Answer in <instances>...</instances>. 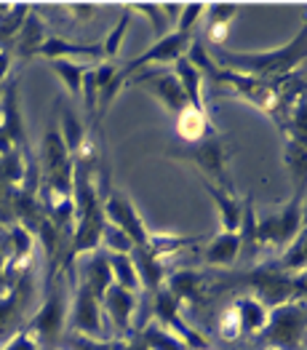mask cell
Returning a JSON list of instances; mask_svg holds the SVG:
<instances>
[{
	"instance_id": "cell-1",
	"label": "cell",
	"mask_w": 307,
	"mask_h": 350,
	"mask_svg": "<svg viewBox=\"0 0 307 350\" xmlns=\"http://www.w3.org/2000/svg\"><path fill=\"white\" fill-rule=\"evenodd\" d=\"M305 59V29L286 46H280L276 51H256V54H241V51H217V67L230 70V72H238V75H249L256 81H265V78H283L289 75L297 64H302Z\"/></svg>"
},
{
	"instance_id": "cell-2",
	"label": "cell",
	"mask_w": 307,
	"mask_h": 350,
	"mask_svg": "<svg viewBox=\"0 0 307 350\" xmlns=\"http://www.w3.org/2000/svg\"><path fill=\"white\" fill-rule=\"evenodd\" d=\"M302 233V190L297 193V198L286 206L280 214H273L267 219L256 217V228H254V252L256 249H286L297 235Z\"/></svg>"
},
{
	"instance_id": "cell-3",
	"label": "cell",
	"mask_w": 307,
	"mask_h": 350,
	"mask_svg": "<svg viewBox=\"0 0 307 350\" xmlns=\"http://www.w3.org/2000/svg\"><path fill=\"white\" fill-rule=\"evenodd\" d=\"M256 289V297L262 302V308L270 313L280 305L289 302H299L305 297V273H280V270H259L249 278Z\"/></svg>"
},
{
	"instance_id": "cell-4",
	"label": "cell",
	"mask_w": 307,
	"mask_h": 350,
	"mask_svg": "<svg viewBox=\"0 0 307 350\" xmlns=\"http://www.w3.org/2000/svg\"><path fill=\"white\" fill-rule=\"evenodd\" d=\"M265 340L267 348L276 350H297L305 340V310L299 302L280 305L270 310V319L265 326Z\"/></svg>"
},
{
	"instance_id": "cell-5",
	"label": "cell",
	"mask_w": 307,
	"mask_h": 350,
	"mask_svg": "<svg viewBox=\"0 0 307 350\" xmlns=\"http://www.w3.org/2000/svg\"><path fill=\"white\" fill-rule=\"evenodd\" d=\"M67 326L72 334H83L91 340H107L105 337V321H102V305L83 284L75 289V302L67 310Z\"/></svg>"
},
{
	"instance_id": "cell-6",
	"label": "cell",
	"mask_w": 307,
	"mask_h": 350,
	"mask_svg": "<svg viewBox=\"0 0 307 350\" xmlns=\"http://www.w3.org/2000/svg\"><path fill=\"white\" fill-rule=\"evenodd\" d=\"M126 83L131 86H139L144 91H150L155 99H161L166 105V110L171 113H182L187 107V96L182 91V83L174 72H163V70H142L137 75H131Z\"/></svg>"
},
{
	"instance_id": "cell-7",
	"label": "cell",
	"mask_w": 307,
	"mask_h": 350,
	"mask_svg": "<svg viewBox=\"0 0 307 350\" xmlns=\"http://www.w3.org/2000/svg\"><path fill=\"white\" fill-rule=\"evenodd\" d=\"M67 297L64 294H51L46 299V305L35 313V319L29 323V334H35V340L43 342H56L67 326Z\"/></svg>"
},
{
	"instance_id": "cell-8",
	"label": "cell",
	"mask_w": 307,
	"mask_h": 350,
	"mask_svg": "<svg viewBox=\"0 0 307 350\" xmlns=\"http://www.w3.org/2000/svg\"><path fill=\"white\" fill-rule=\"evenodd\" d=\"M102 211H105V219L115 228H120L137 246L147 243V228L142 225V219L137 217L131 201L123 193H112L110 198L105 201V206H102Z\"/></svg>"
},
{
	"instance_id": "cell-9",
	"label": "cell",
	"mask_w": 307,
	"mask_h": 350,
	"mask_svg": "<svg viewBox=\"0 0 307 350\" xmlns=\"http://www.w3.org/2000/svg\"><path fill=\"white\" fill-rule=\"evenodd\" d=\"M102 308H105L107 319L115 323V329L123 332V337H131V316L137 310V294L112 284L107 294L102 297Z\"/></svg>"
},
{
	"instance_id": "cell-10",
	"label": "cell",
	"mask_w": 307,
	"mask_h": 350,
	"mask_svg": "<svg viewBox=\"0 0 307 350\" xmlns=\"http://www.w3.org/2000/svg\"><path fill=\"white\" fill-rule=\"evenodd\" d=\"M81 270H83V286L94 294L102 305V297L107 294V289L112 286V270L110 260L105 252H91L81 260Z\"/></svg>"
},
{
	"instance_id": "cell-11",
	"label": "cell",
	"mask_w": 307,
	"mask_h": 350,
	"mask_svg": "<svg viewBox=\"0 0 307 350\" xmlns=\"http://www.w3.org/2000/svg\"><path fill=\"white\" fill-rule=\"evenodd\" d=\"M131 260H134L137 275H139V286H144L147 292H158V289L163 286V281H166L163 262H161L147 246H134Z\"/></svg>"
},
{
	"instance_id": "cell-12",
	"label": "cell",
	"mask_w": 307,
	"mask_h": 350,
	"mask_svg": "<svg viewBox=\"0 0 307 350\" xmlns=\"http://www.w3.org/2000/svg\"><path fill=\"white\" fill-rule=\"evenodd\" d=\"M238 254H241V235H238V230L235 233L219 230V235L206 246L203 262L209 267H230L238 260Z\"/></svg>"
},
{
	"instance_id": "cell-13",
	"label": "cell",
	"mask_w": 307,
	"mask_h": 350,
	"mask_svg": "<svg viewBox=\"0 0 307 350\" xmlns=\"http://www.w3.org/2000/svg\"><path fill=\"white\" fill-rule=\"evenodd\" d=\"M193 161L198 163V169H203L209 176H214V179L222 185V190H230V182H227V176H224L227 155H224V145L219 139H211V142L198 147L196 152H193Z\"/></svg>"
},
{
	"instance_id": "cell-14",
	"label": "cell",
	"mask_w": 307,
	"mask_h": 350,
	"mask_svg": "<svg viewBox=\"0 0 307 350\" xmlns=\"http://www.w3.org/2000/svg\"><path fill=\"white\" fill-rule=\"evenodd\" d=\"M203 286H206V275L198 270H176L166 278V289L179 302H198L203 297Z\"/></svg>"
},
{
	"instance_id": "cell-15",
	"label": "cell",
	"mask_w": 307,
	"mask_h": 350,
	"mask_svg": "<svg viewBox=\"0 0 307 350\" xmlns=\"http://www.w3.org/2000/svg\"><path fill=\"white\" fill-rule=\"evenodd\" d=\"M40 161H43L46 176L67 172V169H72V163H75L72 155L67 152L64 142H62V134H59V131H49V134L43 137V155H40Z\"/></svg>"
},
{
	"instance_id": "cell-16",
	"label": "cell",
	"mask_w": 307,
	"mask_h": 350,
	"mask_svg": "<svg viewBox=\"0 0 307 350\" xmlns=\"http://www.w3.org/2000/svg\"><path fill=\"white\" fill-rule=\"evenodd\" d=\"M203 187H206V193L214 198V204L219 208V219H222V230H230V233H235L238 228H241V206L235 201V196H232V190H222V187H217L214 182H209V179H203Z\"/></svg>"
},
{
	"instance_id": "cell-17",
	"label": "cell",
	"mask_w": 307,
	"mask_h": 350,
	"mask_svg": "<svg viewBox=\"0 0 307 350\" xmlns=\"http://www.w3.org/2000/svg\"><path fill=\"white\" fill-rule=\"evenodd\" d=\"M38 57H46L49 62L64 57H102V46H96V43H70L64 38H46Z\"/></svg>"
},
{
	"instance_id": "cell-18",
	"label": "cell",
	"mask_w": 307,
	"mask_h": 350,
	"mask_svg": "<svg viewBox=\"0 0 307 350\" xmlns=\"http://www.w3.org/2000/svg\"><path fill=\"white\" fill-rule=\"evenodd\" d=\"M174 75L182 83V91L187 96V105L198 107V110H206V102H203V75L198 72L196 67L187 59H179V62H174Z\"/></svg>"
},
{
	"instance_id": "cell-19",
	"label": "cell",
	"mask_w": 307,
	"mask_h": 350,
	"mask_svg": "<svg viewBox=\"0 0 307 350\" xmlns=\"http://www.w3.org/2000/svg\"><path fill=\"white\" fill-rule=\"evenodd\" d=\"M46 43V29H43V22L35 16V14H27L22 29L16 32V54L22 59H32L40 54V46Z\"/></svg>"
},
{
	"instance_id": "cell-20",
	"label": "cell",
	"mask_w": 307,
	"mask_h": 350,
	"mask_svg": "<svg viewBox=\"0 0 307 350\" xmlns=\"http://www.w3.org/2000/svg\"><path fill=\"white\" fill-rule=\"evenodd\" d=\"M115 64L112 62H102L99 67H94V70H85L83 75V94L85 96V110L88 113H94L96 110V96H99V91H105V88L110 86V81L115 78Z\"/></svg>"
},
{
	"instance_id": "cell-21",
	"label": "cell",
	"mask_w": 307,
	"mask_h": 350,
	"mask_svg": "<svg viewBox=\"0 0 307 350\" xmlns=\"http://www.w3.org/2000/svg\"><path fill=\"white\" fill-rule=\"evenodd\" d=\"M176 134H179V139H185V142H190V145L203 142L206 134H209V118H206V113L187 105V107L179 113V118H176Z\"/></svg>"
},
{
	"instance_id": "cell-22",
	"label": "cell",
	"mask_w": 307,
	"mask_h": 350,
	"mask_svg": "<svg viewBox=\"0 0 307 350\" xmlns=\"http://www.w3.org/2000/svg\"><path fill=\"white\" fill-rule=\"evenodd\" d=\"M110 260V270H112V284L126 289V292H139V275H137V267H134V260L131 254H107Z\"/></svg>"
},
{
	"instance_id": "cell-23",
	"label": "cell",
	"mask_w": 307,
	"mask_h": 350,
	"mask_svg": "<svg viewBox=\"0 0 307 350\" xmlns=\"http://www.w3.org/2000/svg\"><path fill=\"white\" fill-rule=\"evenodd\" d=\"M235 308H238V316H241V326H243V332H249V334H262V332H265L270 313L262 308V302H259V299H254V297H243V299H238V302H235Z\"/></svg>"
},
{
	"instance_id": "cell-24",
	"label": "cell",
	"mask_w": 307,
	"mask_h": 350,
	"mask_svg": "<svg viewBox=\"0 0 307 350\" xmlns=\"http://www.w3.org/2000/svg\"><path fill=\"white\" fill-rule=\"evenodd\" d=\"M198 241L200 238H182V235H174V233H147V243L144 246L163 262V257H171V254L193 246Z\"/></svg>"
},
{
	"instance_id": "cell-25",
	"label": "cell",
	"mask_w": 307,
	"mask_h": 350,
	"mask_svg": "<svg viewBox=\"0 0 307 350\" xmlns=\"http://www.w3.org/2000/svg\"><path fill=\"white\" fill-rule=\"evenodd\" d=\"M142 342L147 345L150 350H187L168 329H163L161 323L155 321V319H150L147 321V326L142 329Z\"/></svg>"
},
{
	"instance_id": "cell-26",
	"label": "cell",
	"mask_w": 307,
	"mask_h": 350,
	"mask_svg": "<svg viewBox=\"0 0 307 350\" xmlns=\"http://www.w3.org/2000/svg\"><path fill=\"white\" fill-rule=\"evenodd\" d=\"M51 67H54V72H59V78L64 81L67 91L72 96H81V91H83V75H85L83 64L70 62V59H54Z\"/></svg>"
},
{
	"instance_id": "cell-27",
	"label": "cell",
	"mask_w": 307,
	"mask_h": 350,
	"mask_svg": "<svg viewBox=\"0 0 307 350\" xmlns=\"http://www.w3.org/2000/svg\"><path fill=\"white\" fill-rule=\"evenodd\" d=\"M62 142H64V147H67V152L70 155H75L78 152V147H81V142L85 139L83 134V123L78 120V116L72 113V110H62Z\"/></svg>"
},
{
	"instance_id": "cell-28",
	"label": "cell",
	"mask_w": 307,
	"mask_h": 350,
	"mask_svg": "<svg viewBox=\"0 0 307 350\" xmlns=\"http://www.w3.org/2000/svg\"><path fill=\"white\" fill-rule=\"evenodd\" d=\"M102 249H105V254H131L134 252V241L129 238V235L123 233L120 228H115L110 222H105V230H102V243H99Z\"/></svg>"
},
{
	"instance_id": "cell-29",
	"label": "cell",
	"mask_w": 307,
	"mask_h": 350,
	"mask_svg": "<svg viewBox=\"0 0 307 350\" xmlns=\"http://www.w3.org/2000/svg\"><path fill=\"white\" fill-rule=\"evenodd\" d=\"M27 11H29L27 3H16V5H11L0 16V43H5L8 38H16V32L22 29L25 19H27Z\"/></svg>"
},
{
	"instance_id": "cell-30",
	"label": "cell",
	"mask_w": 307,
	"mask_h": 350,
	"mask_svg": "<svg viewBox=\"0 0 307 350\" xmlns=\"http://www.w3.org/2000/svg\"><path fill=\"white\" fill-rule=\"evenodd\" d=\"M280 267L283 270H294V273H305V230L286 246V254L280 260Z\"/></svg>"
},
{
	"instance_id": "cell-31",
	"label": "cell",
	"mask_w": 307,
	"mask_h": 350,
	"mask_svg": "<svg viewBox=\"0 0 307 350\" xmlns=\"http://www.w3.org/2000/svg\"><path fill=\"white\" fill-rule=\"evenodd\" d=\"M243 334V326H241V316H238V308H227L219 319V337L224 342H235L238 337Z\"/></svg>"
},
{
	"instance_id": "cell-32",
	"label": "cell",
	"mask_w": 307,
	"mask_h": 350,
	"mask_svg": "<svg viewBox=\"0 0 307 350\" xmlns=\"http://www.w3.org/2000/svg\"><path fill=\"white\" fill-rule=\"evenodd\" d=\"M129 22H131V14H123V19L118 22V27L110 32V38L105 40V46H102V57L112 59L118 54V49H120V40H123V35H126V29H129Z\"/></svg>"
},
{
	"instance_id": "cell-33",
	"label": "cell",
	"mask_w": 307,
	"mask_h": 350,
	"mask_svg": "<svg viewBox=\"0 0 307 350\" xmlns=\"http://www.w3.org/2000/svg\"><path fill=\"white\" fill-rule=\"evenodd\" d=\"M200 11H206V5H203V3H190V5H182V14H179V25H176V29H174V32L190 35V29H193V25L198 22Z\"/></svg>"
},
{
	"instance_id": "cell-34",
	"label": "cell",
	"mask_w": 307,
	"mask_h": 350,
	"mask_svg": "<svg viewBox=\"0 0 307 350\" xmlns=\"http://www.w3.org/2000/svg\"><path fill=\"white\" fill-rule=\"evenodd\" d=\"M137 11H142L150 22H152V29H155V35H161L163 38V32H166L168 22L166 16H163V11H161V5H155V3H139V5H134Z\"/></svg>"
},
{
	"instance_id": "cell-35",
	"label": "cell",
	"mask_w": 307,
	"mask_h": 350,
	"mask_svg": "<svg viewBox=\"0 0 307 350\" xmlns=\"http://www.w3.org/2000/svg\"><path fill=\"white\" fill-rule=\"evenodd\" d=\"M70 342L75 350H112V340H91L83 334H70Z\"/></svg>"
},
{
	"instance_id": "cell-36",
	"label": "cell",
	"mask_w": 307,
	"mask_h": 350,
	"mask_svg": "<svg viewBox=\"0 0 307 350\" xmlns=\"http://www.w3.org/2000/svg\"><path fill=\"white\" fill-rule=\"evenodd\" d=\"M0 350H40V342L29 332H19L14 340H8L5 345H0Z\"/></svg>"
},
{
	"instance_id": "cell-37",
	"label": "cell",
	"mask_w": 307,
	"mask_h": 350,
	"mask_svg": "<svg viewBox=\"0 0 307 350\" xmlns=\"http://www.w3.org/2000/svg\"><path fill=\"white\" fill-rule=\"evenodd\" d=\"M227 32H230V22H209V29H206L209 40L217 43V46H222L224 38H227Z\"/></svg>"
},
{
	"instance_id": "cell-38",
	"label": "cell",
	"mask_w": 307,
	"mask_h": 350,
	"mask_svg": "<svg viewBox=\"0 0 307 350\" xmlns=\"http://www.w3.org/2000/svg\"><path fill=\"white\" fill-rule=\"evenodd\" d=\"M112 350H150V348L142 342V337H134V340H123V342L112 340Z\"/></svg>"
},
{
	"instance_id": "cell-39",
	"label": "cell",
	"mask_w": 307,
	"mask_h": 350,
	"mask_svg": "<svg viewBox=\"0 0 307 350\" xmlns=\"http://www.w3.org/2000/svg\"><path fill=\"white\" fill-rule=\"evenodd\" d=\"M5 265H8V252H5V246L0 241V284L5 281Z\"/></svg>"
},
{
	"instance_id": "cell-40",
	"label": "cell",
	"mask_w": 307,
	"mask_h": 350,
	"mask_svg": "<svg viewBox=\"0 0 307 350\" xmlns=\"http://www.w3.org/2000/svg\"><path fill=\"white\" fill-rule=\"evenodd\" d=\"M8 64H11V59H8V51H5V49H0V81L5 78V72H8Z\"/></svg>"
},
{
	"instance_id": "cell-41",
	"label": "cell",
	"mask_w": 307,
	"mask_h": 350,
	"mask_svg": "<svg viewBox=\"0 0 307 350\" xmlns=\"http://www.w3.org/2000/svg\"><path fill=\"white\" fill-rule=\"evenodd\" d=\"M265 350H276V348H265Z\"/></svg>"
},
{
	"instance_id": "cell-42",
	"label": "cell",
	"mask_w": 307,
	"mask_h": 350,
	"mask_svg": "<svg viewBox=\"0 0 307 350\" xmlns=\"http://www.w3.org/2000/svg\"><path fill=\"white\" fill-rule=\"evenodd\" d=\"M59 350H64V348H59Z\"/></svg>"
}]
</instances>
